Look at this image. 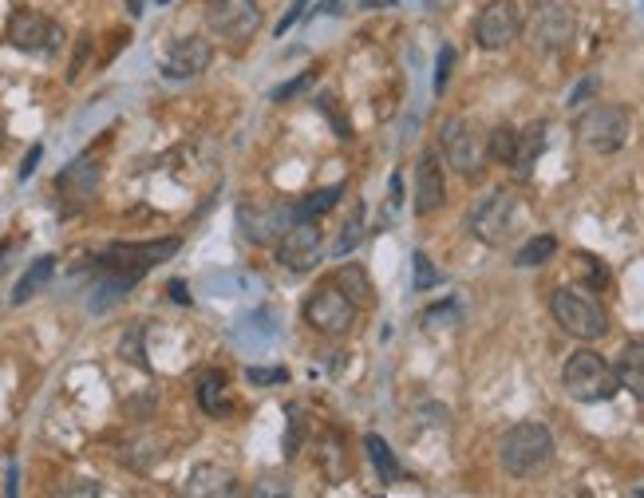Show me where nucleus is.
<instances>
[{"label": "nucleus", "mask_w": 644, "mask_h": 498, "mask_svg": "<svg viewBox=\"0 0 644 498\" xmlns=\"http://www.w3.org/2000/svg\"><path fill=\"white\" fill-rule=\"evenodd\" d=\"M498 459H502L506 475H514V479L542 475L554 463V435H550V427L546 423H534V419L514 423L502 435V443H498Z\"/></svg>", "instance_id": "nucleus-1"}, {"label": "nucleus", "mask_w": 644, "mask_h": 498, "mask_svg": "<svg viewBox=\"0 0 644 498\" xmlns=\"http://www.w3.org/2000/svg\"><path fill=\"white\" fill-rule=\"evenodd\" d=\"M562 388L569 400L577 404H605L621 392V380H617V368L593 352V348H577L562 368Z\"/></svg>", "instance_id": "nucleus-2"}, {"label": "nucleus", "mask_w": 644, "mask_h": 498, "mask_svg": "<svg viewBox=\"0 0 644 498\" xmlns=\"http://www.w3.org/2000/svg\"><path fill=\"white\" fill-rule=\"evenodd\" d=\"M550 313H554V321H558V329H562L565 336L585 340V344H593V340H601V336L609 332V313H605V305H601L593 293L573 289V285H562V289L550 293Z\"/></svg>", "instance_id": "nucleus-3"}, {"label": "nucleus", "mask_w": 644, "mask_h": 498, "mask_svg": "<svg viewBox=\"0 0 644 498\" xmlns=\"http://www.w3.org/2000/svg\"><path fill=\"white\" fill-rule=\"evenodd\" d=\"M439 151H443L447 166L455 174H463V178H479L486 170V163H490L483 127L475 119H463V115H451L439 127Z\"/></svg>", "instance_id": "nucleus-4"}, {"label": "nucleus", "mask_w": 644, "mask_h": 498, "mask_svg": "<svg viewBox=\"0 0 644 498\" xmlns=\"http://www.w3.org/2000/svg\"><path fill=\"white\" fill-rule=\"evenodd\" d=\"M573 131H577V143L589 147L593 155H617L629 143L633 119H629V107L621 103H593Z\"/></svg>", "instance_id": "nucleus-5"}, {"label": "nucleus", "mask_w": 644, "mask_h": 498, "mask_svg": "<svg viewBox=\"0 0 644 498\" xmlns=\"http://www.w3.org/2000/svg\"><path fill=\"white\" fill-rule=\"evenodd\" d=\"M178 246H182L178 238H159V242H111V246L99 253V265H103V273L139 281L155 265L170 261L178 253Z\"/></svg>", "instance_id": "nucleus-6"}, {"label": "nucleus", "mask_w": 644, "mask_h": 498, "mask_svg": "<svg viewBox=\"0 0 644 498\" xmlns=\"http://www.w3.org/2000/svg\"><path fill=\"white\" fill-rule=\"evenodd\" d=\"M522 28H526V40L534 44V52L554 56V52L569 48L577 20H573V8H565L558 0H542V4H534L530 20H522Z\"/></svg>", "instance_id": "nucleus-7"}, {"label": "nucleus", "mask_w": 644, "mask_h": 498, "mask_svg": "<svg viewBox=\"0 0 644 498\" xmlns=\"http://www.w3.org/2000/svg\"><path fill=\"white\" fill-rule=\"evenodd\" d=\"M356 313H360V305H352L332 281L317 285L305 301V325L321 336H344L356 325Z\"/></svg>", "instance_id": "nucleus-8"}, {"label": "nucleus", "mask_w": 644, "mask_h": 498, "mask_svg": "<svg viewBox=\"0 0 644 498\" xmlns=\"http://www.w3.org/2000/svg\"><path fill=\"white\" fill-rule=\"evenodd\" d=\"M202 16H206L210 32L230 40V44L253 40L257 28H261V4L257 0H206Z\"/></svg>", "instance_id": "nucleus-9"}, {"label": "nucleus", "mask_w": 644, "mask_h": 498, "mask_svg": "<svg viewBox=\"0 0 644 498\" xmlns=\"http://www.w3.org/2000/svg\"><path fill=\"white\" fill-rule=\"evenodd\" d=\"M4 40L16 52H56L64 44V28L36 8H16L4 24Z\"/></svg>", "instance_id": "nucleus-10"}, {"label": "nucleus", "mask_w": 644, "mask_h": 498, "mask_svg": "<svg viewBox=\"0 0 644 498\" xmlns=\"http://www.w3.org/2000/svg\"><path fill=\"white\" fill-rule=\"evenodd\" d=\"M518 226V198L506 194V190H494L486 194L483 202L471 210V234L483 242V246H502Z\"/></svg>", "instance_id": "nucleus-11"}, {"label": "nucleus", "mask_w": 644, "mask_h": 498, "mask_svg": "<svg viewBox=\"0 0 644 498\" xmlns=\"http://www.w3.org/2000/svg\"><path fill=\"white\" fill-rule=\"evenodd\" d=\"M522 36V8L514 0H490L475 20V44L483 52H502Z\"/></svg>", "instance_id": "nucleus-12"}, {"label": "nucleus", "mask_w": 644, "mask_h": 498, "mask_svg": "<svg viewBox=\"0 0 644 498\" xmlns=\"http://www.w3.org/2000/svg\"><path fill=\"white\" fill-rule=\"evenodd\" d=\"M321 253H324V238L313 222L289 226V230L281 234V242H277V261H281L285 269H293V273H309V269L321 261Z\"/></svg>", "instance_id": "nucleus-13"}, {"label": "nucleus", "mask_w": 644, "mask_h": 498, "mask_svg": "<svg viewBox=\"0 0 644 498\" xmlns=\"http://www.w3.org/2000/svg\"><path fill=\"white\" fill-rule=\"evenodd\" d=\"M56 194L64 202V210H83L95 194H99V166L91 155H83L76 163H68L56 174Z\"/></svg>", "instance_id": "nucleus-14"}, {"label": "nucleus", "mask_w": 644, "mask_h": 498, "mask_svg": "<svg viewBox=\"0 0 644 498\" xmlns=\"http://www.w3.org/2000/svg\"><path fill=\"white\" fill-rule=\"evenodd\" d=\"M210 64H214L210 40H202V36H182V40L166 52L162 72H166V80H194V76H202Z\"/></svg>", "instance_id": "nucleus-15"}, {"label": "nucleus", "mask_w": 644, "mask_h": 498, "mask_svg": "<svg viewBox=\"0 0 644 498\" xmlns=\"http://www.w3.org/2000/svg\"><path fill=\"white\" fill-rule=\"evenodd\" d=\"M447 202V178H443V163L435 151H423L415 163V214L427 218Z\"/></svg>", "instance_id": "nucleus-16"}, {"label": "nucleus", "mask_w": 644, "mask_h": 498, "mask_svg": "<svg viewBox=\"0 0 644 498\" xmlns=\"http://www.w3.org/2000/svg\"><path fill=\"white\" fill-rule=\"evenodd\" d=\"M289 222H297V218H293V210H285V206H273V210L242 206V210H238V226H242V234L249 238V242H257V246H265V242L281 238V234L289 230Z\"/></svg>", "instance_id": "nucleus-17"}, {"label": "nucleus", "mask_w": 644, "mask_h": 498, "mask_svg": "<svg viewBox=\"0 0 644 498\" xmlns=\"http://www.w3.org/2000/svg\"><path fill=\"white\" fill-rule=\"evenodd\" d=\"M186 495L202 498V495H238V475L230 471V467H218V463H202V467H194L190 471V479H186V487H182Z\"/></svg>", "instance_id": "nucleus-18"}, {"label": "nucleus", "mask_w": 644, "mask_h": 498, "mask_svg": "<svg viewBox=\"0 0 644 498\" xmlns=\"http://www.w3.org/2000/svg\"><path fill=\"white\" fill-rule=\"evenodd\" d=\"M194 396H198V408H202L206 415H214V419H226V415L234 412V404H230V388H226V372H218V368L198 372V380H194Z\"/></svg>", "instance_id": "nucleus-19"}, {"label": "nucleus", "mask_w": 644, "mask_h": 498, "mask_svg": "<svg viewBox=\"0 0 644 498\" xmlns=\"http://www.w3.org/2000/svg\"><path fill=\"white\" fill-rule=\"evenodd\" d=\"M542 151H546V123H530L526 131H518V143H514V155H510V170H514V178H530L534 174V166L542 159Z\"/></svg>", "instance_id": "nucleus-20"}, {"label": "nucleus", "mask_w": 644, "mask_h": 498, "mask_svg": "<svg viewBox=\"0 0 644 498\" xmlns=\"http://www.w3.org/2000/svg\"><path fill=\"white\" fill-rule=\"evenodd\" d=\"M613 368H617V380H621V388H625V392H633V396H637V400L644 404V340H633V344H625Z\"/></svg>", "instance_id": "nucleus-21"}, {"label": "nucleus", "mask_w": 644, "mask_h": 498, "mask_svg": "<svg viewBox=\"0 0 644 498\" xmlns=\"http://www.w3.org/2000/svg\"><path fill=\"white\" fill-rule=\"evenodd\" d=\"M52 273H56V257H52V253L36 257V261L24 269V277L16 281V289H12V305H28V301L52 281Z\"/></svg>", "instance_id": "nucleus-22"}, {"label": "nucleus", "mask_w": 644, "mask_h": 498, "mask_svg": "<svg viewBox=\"0 0 644 498\" xmlns=\"http://www.w3.org/2000/svg\"><path fill=\"white\" fill-rule=\"evenodd\" d=\"M364 451H368V459H372L380 483H384V487H396L403 479V467H400V459L392 455V447H388L380 435H364Z\"/></svg>", "instance_id": "nucleus-23"}, {"label": "nucleus", "mask_w": 644, "mask_h": 498, "mask_svg": "<svg viewBox=\"0 0 644 498\" xmlns=\"http://www.w3.org/2000/svg\"><path fill=\"white\" fill-rule=\"evenodd\" d=\"M332 285H336L352 305H368V301H372V281H368V273H364L356 261L340 265L336 277H332Z\"/></svg>", "instance_id": "nucleus-24"}, {"label": "nucleus", "mask_w": 644, "mask_h": 498, "mask_svg": "<svg viewBox=\"0 0 644 498\" xmlns=\"http://www.w3.org/2000/svg\"><path fill=\"white\" fill-rule=\"evenodd\" d=\"M554 253H558V238L538 234V238H530L526 246L514 253V265H518V269H538V265L554 261Z\"/></svg>", "instance_id": "nucleus-25"}, {"label": "nucleus", "mask_w": 644, "mask_h": 498, "mask_svg": "<svg viewBox=\"0 0 644 498\" xmlns=\"http://www.w3.org/2000/svg\"><path fill=\"white\" fill-rule=\"evenodd\" d=\"M340 194H344V186H324V190H317V194H309L301 206H293V218H297V222H313V218H321V214H328V210L340 202Z\"/></svg>", "instance_id": "nucleus-26"}, {"label": "nucleus", "mask_w": 644, "mask_h": 498, "mask_svg": "<svg viewBox=\"0 0 644 498\" xmlns=\"http://www.w3.org/2000/svg\"><path fill=\"white\" fill-rule=\"evenodd\" d=\"M514 143H518V131H514L510 123H498V127L486 135V155H490L494 163H510Z\"/></svg>", "instance_id": "nucleus-27"}, {"label": "nucleus", "mask_w": 644, "mask_h": 498, "mask_svg": "<svg viewBox=\"0 0 644 498\" xmlns=\"http://www.w3.org/2000/svg\"><path fill=\"white\" fill-rule=\"evenodd\" d=\"M360 238H364V214L356 210L348 222H344V230H340V238L332 242V257H348L352 249L360 246Z\"/></svg>", "instance_id": "nucleus-28"}, {"label": "nucleus", "mask_w": 644, "mask_h": 498, "mask_svg": "<svg viewBox=\"0 0 644 498\" xmlns=\"http://www.w3.org/2000/svg\"><path fill=\"white\" fill-rule=\"evenodd\" d=\"M411 265H415V289H419V293H427V289H435V285L443 281L427 253H415V257H411Z\"/></svg>", "instance_id": "nucleus-29"}, {"label": "nucleus", "mask_w": 644, "mask_h": 498, "mask_svg": "<svg viewBox=\"0 0 644 498\" xmlns=\"http://www.w3.org/2000/svg\"><path fill=\"white\" fill-rule=\"evenodd\" d=\"M577 261H581V269H585V277H589V285H593V289H605V281H609V273H605V265H601L597 257H589V253H577Z\"/></svg>", "instance_id": "nucleus-30"}, {"label": "nucleus", "mask_w": 644, "mask_h": 498, "mask_svg": "<svg viewBox=\"0 0 644 498\" xmlns=\"http://www.w3.org/2000/svg\"><path fill=\"white\" fill-rule=\"evenodd\" d=\"M451 68H455V48H439V64H435V91H447Z\"/></svg>", "instance_id": "nucleus-31"}, {"label": "nucleus", "mask_w": 644, "mask_h": 498, "mask_svg": "<svg viewBox=\"0 0 644 498\" xmlns=\"http://www.w3.org/2000/svg\"><path fill=\"white\" fill-rule=\"evenodd\" d=\"M245 380L249 384H281V380H289V372L285 368H245Z\"/></svg>", "instance_id": "nucleus-32"}, {"label": "nucleus", "mask_w": 644, "mask_h": 498, "mask_svg": "<svg viewBox=\"0 0 644 498\" xmlns=\"http://www.w3.org/2000/svg\"><path fill=\"white\" fill-rule=\"evenodd\" d=\"M309 83H313V76H309V72H305V76H297V80L281 83V87L273 91V103H289V99H293V95H301Z\"/></svg>", "instance_id": "nucleus-33"}, {"label": "nucleus", "mask_w": 644, "mask_h": 498, "mask_svg": "<svg viewBox=\"0 0 644 498\" xmlns=\"http://www.w3.org/2000/svg\"><path fill=\"white\" fill-rule=\"evenodd\" d=\"M459 313H455V305H439V309H427L423 313V325L427 329H439V321H455Z\"/></svg>", "instance_id": "nucleus-34"}, {"label": "nucleus", "mask_w": 644, "mask_h": 498, "mask_svg": "<svg viewBox=\"0 0 644 498\" xmlns=\"http://www.w3.org/2000/svg\"><path fill=\"white\" fill-rule=\"evenodd\" d=\"M44 159V147L36 143V147H28V155H24V163H20V182H28L32 174H36V166Z\"/></svg>", "instance_id": "nucleus-35"}, {"label": "nucleus", "mask_w": 644, "mask_h": 498, "mask_svg": "<svg viewBox=\"0 0 644 498\" xmlns=\"http://www.w3.org/2000/svg\"><path fill=\"white\" fill-rule=\"evenodd\" d=\"M87 52H91V36H80V48H76V60H72V68H68V83L80 80L83 72V60H87Z\"/></svg>", "instance_id": "nucleus-36"}, {"label": "nucleus", "mask_w": 644, "mask_h": 498, "mask_svg": "<svg viewBox=\"0 0 644 498\" xmlns=\"http://www.w3.org/2000/svg\"><path fill=\"white\" fill-rule=\"evenodd\" d=\"M170 297H174L178 305H190V293H186V285H182V281H170Z\"/></svg>", "instance_id": "nucleus-37"}, {"label": "nucleus", "mask_w": 644, "mask_h": 498, "mask_svg": "<svg viewBox=\"0 0 644 498\" xmlns=\"http://www.w3.org/2000/svg\"><path fill=\"white\" fill-rule=\"evenodd\" d=\"M305 4H309V0H297V4H293V8H289V16H285V20H281V32H285V28H289V24H293V20H297V16H301V8H305Z\"/></svg>", "instance_id": "nucleus-38"}, {"label": "nucleus", "mask_w": 644, "mask_h": 498, "mask_svg": "<svg viewBox=\"0 0 644 498\" xmlns=\"http://www.w3.org/2000/svg\"><path fill=\"white\" fill-rule=\"evenodd\" d=\"M589 91H593V80H585V83H581V87H577V91H573V95H569V103H573V107H577V103H581V99H585V95H589Z\"/></svg>", "instance_id": "nucleus-39"}, {"label": "nucleus", "mask_w": 644, "mask_h": 498, "mask_svg": "<svg viewBox=\"0 0 644 498\" xmlns=\"http://www.w3.org/2000/svg\"><path fill=\"white\" fill-rule=\"evenodd\" d=\"M64 495H99V487L95 483H80V487H68Z\"/></svg>", "instance_id": "nucleus-40"}, {"label": "nucleus", "mask_w": 644, "mask_h": 498, "mask_svg": "<svg viewBox=\"0 0 644 498\" xmlns=\"http://www.w3.org/2000/svg\"><path fill=\"white\" fill-rule=\"evenodd\" d=\"M388 4H396V0H364V8H388Z\"/></svg>", "instance_id": "nucleus-41"}, {"label": "nucleus", "mask_w": 644, "mask_h": 498, "mask_svg": "<svg viewBox=\"0 0 644 498\" xmlns=\"http://www.w3.org/2000/svg\"><path fill=\"white\" fill-rule=\"evenodd\" d=\"M8 143V123H4V115H0V147Z\"/></svg>", "instance_id": "nucleus-42"}, {"label": "nucleus", "mask_w": 644, "mask_h": 498, "mask_svg": "<svg viewBox=\"0 0 644 498\" xmlns=\"http://www.w3.org/2000/svg\"><path fill=\"white\" fill-rule=\"evenodd\" d=\"M127 4H131V16H139V12H143V0H127Z\"/></svg>", "instance_id": "nucleus-43"}, {"label": "nucleus", "mask_w": 644, "mask_h": 498, "mask_svg": "<svg viewBox=\"0 0 644 498\" xmlns=\"http://www.w3.org/2000/svg\"><path fill=\"white\" fill-rule=\"evenodd\" d=\"M4 253H8V242H0V257H4ZM0 265H4V261H0Z\"/></svg>", "instance_id": "nucleus-44"}, {"label": "nucleus", "mask_w": 644, "mask_h": 498, "mask_svg": "<svg viewBox=\"0 0 644 498\" xmlns=\"http://www.w3.org/2000/svg\"><path fill=\"white\" fill-rule=\"evenodd\" d=\"M637 495H644V491H637Z\"/></svg>", "instance_id": "nucleus-45"}, {"label": "nucleus", "mask_w": 644, "mask_h": 498, "mask_svg": "<svg viewBox=\"0 0 644 498\" xmlns=\"http://www.w3.org/2000/svg\"><path fill=\"white\" fill-rule=\"evenodd\" d=\"M162 4H166V0H162Z\"/></svg>", "instance_id": "nucleus-46"}]
</instances>
